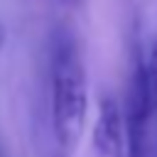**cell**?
Instances as JSON below:
<instances>
[{"label":"cell","mask_w":157,"mask_h":157,"mask_svg":"<svg viewBox=\"0 0 157 157\" xmlns=\"http://www.w3.org/2000/svg\"><path fill=\"white\" fill-rule=\"evenodd\" d=\"M152 125H155L152 120H132V118H125V135H128L125 157H155Z\"/></svg>","instance_id":"3"},{"label":"cell","mask_w":157,"mask_h":157,"mask_svg":"<svg viewBox=\"0 0 157 157\" xmlns=\"http://www.w3.org/2000/svg\"><path fill=\"white\" fill-rule=\"evenodd\" d=\"M128 135L125 115L113 96H103L93 123V152L96 157H125Z\"/></svg>","instance_id":"2"},{"label":"cell","mask_w":157,"mask_h":157,"mask_svg":"<svg viewBox=\"0 0 157 157\" xmlns=\"http://www.w3.org/2000/svg\"><path fill=\"white\" fill-rule=\"evenodd\" d=\"M2 42H5V27L0 25V49H2Z\"/></svg>","instance_id":"4"},{"label":"cell","mask_w":157,"mask_h":157,"mask_svg":"<svg viewBox=\"0 0 157 157\" xmlns=\"http://www.w3.org/2000/svg\"><path fill=\"white\" fill-rule=\"evenodd\" d=\"M49 110L56 145L74 150L86 125L88 83L78 42L69 27H54L49 37Z\"/></svg>","instance_id":"1"}]
</instances>
